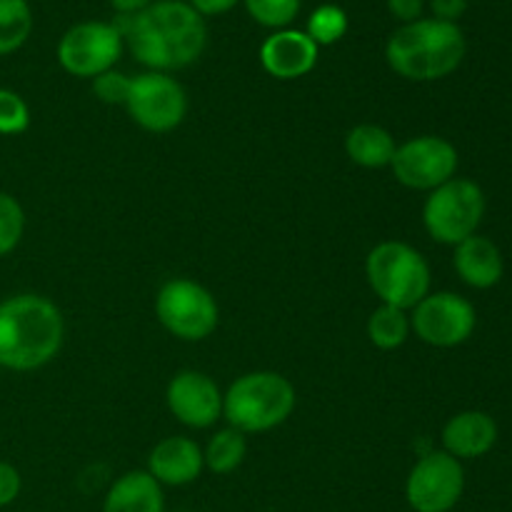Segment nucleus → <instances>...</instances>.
I'll return each mask as SVG.
<instances>
[{"label":"nucleus","instance_id":"f257e3e1","mask_svg":"<svg viewBox=\"0 0 512 512\" xmlns=\"http://www.w3.org/2000/svg\"><path fill=\"white\" fill-rule=\"evenodd\" d=\"M113 25L135 60L155 73L188 68L208 43L203 15L183 0H155L135 15L118 13Z\"/></svg>","mask_w":512,"mask_h":512},{"label":"nucleus","instance_id":"f03ea898","mask_svg":"<svg viewBox=\"0 0 512 512\" xmlns=\"http://www.w3.org/2000/svg\"><path fill=\"white\" fill-rule=\"evenodd\" d=\"M63 313L35 293L10 295L0 303V368L30 373L48 365L63 348Z\"/></svg>","mask_w":512,"mask_h":512},{"label":"nucleus","instance_id":"7ed1b4c3","mask_svg":"<svg viewBox=\"0 0 512 512\" xmlns=\"http://www.w3.org/2000/svg\"><path fill=\"white\" fill-rule=\"evenodd\" d=\"M468 53V40L458 23L420 18L400 25L385 45V60L405 80L430 83L448 78L460 68Z\"/></svg>","mask_w":512,"mask_h":512},{"label":"nucleus","instance_id":"20e7f679","mask_svg":"<svg viewBox=\"0 0 512 512\" xmlns=\"http://www.w3.org/2000/svg\"><path fill=\"white\" fill-rule=\"evenodd\" d=\"M295 388L273 370H258L235 380L223 395V415L240 433H268L293 415Z\"/></svg>","mask_w":512,"mask_h":512},{"label":"nucleus","instance_id":"39448f33","mask_svg":"<svg viewBox=\"0 0 512 512\" xmlns=\"http://www.w3.org/2000/svg\"><path fill=\"white\" fill-rule=\"evenodd\" d=\"M365 275L383 305L413 310L430 293V265L413 245L385 240L365 260Z\"/></svg>","mask_w":512,"mask_h":512},{"label":"nucleus","instance_id":"423d86ee","mask_svg":"<svg viewBox=\"0 0 512 512\" xmlns=\"http://www.w3.org/2000/svg\"><path fill=\"white\" fill-rule=\"evenodd\" d=\"M485 215V193L468 178H453L430 190L423 205V225L435 243L458 245L478 233Z\"/></svg>","mask_w":512,"mask_h":512},{"label":"nucleus","instance_id":"0eeeda50","mask_svg":"<svg viewBox=\"0 0 512 512\" xmlns=\"http://www.w3.org/2000/svg\"><path fill=\"white\" fill-rule=\"evenodd\" d=\"M160 325L185 343L210 338L220 323V308L205 285L190 278H173L155 298Z\"/></svg>","mask_w":512,"mask_h":512},{"label":"nucleus","instance_id":"6e6552de","mask_svg":"<svg viewBox=\"0 0 512 512\" xmlns=\"http://www.w3.org/2000/svg\"><path fill=\"white\" fill-rule=\"evenodd\" d=\"M125 110L148 133H168L178 128L188 115V95L183 85L168 73L148 70L130 80Z\"/></svg>","mask_w":512,"mask_h":512},{"label":"nucleus","instance_id":"1a4fd4ad","mask_svg":"<svg viewBox=\"0 0 512 512\" xmlns=\"http://www.w3.org/2000/svg\"><path fill=\"white\" fill-rule=\"evenodd\" d=\"M123 45V35L113 23L85 20L65 30L58 43V63L75 78H98L105 70H113L123 55Z\"/></svg>","mask_w":512,"mask_h":512},{"label":"nucleus","instance_id":"9d476101","mask_svg":"<svg viewBox=\"0 0 512 512\" xmlns=\"http://www.w3.org/2000/svg\"><path fill=\"white\" fill-rule=\"evenodd\" d=\"M465 490L463 463L445 450L425 453L405 483V498L415 512H450Z\"/></svg>","mask_w":512,"mask_h":512},{"label":"nucleus","instance_id":"9b49d317","mask_svg":"<svg viewBox=\"0 0 512 512\" xmlns=\"http://www.w3.org/2000/svg\"><path fill=\"white\" fill-rule=\"evenodd\" d=\"M395 180L410 190H435L455 178L458 150L438 135H420L395 148L390 160Z\"/></svg>","mask_w":512,"mask_h":512},{"label":"nucleus","instance_id":"f8f14e48","mask_svg":"<svg viewBox=\"0 0 512 512\" xmlns=\"http://www.w3.org/2000/svg\"><path fill=\"white\" fill-rule=\"evenodd\" d=\"M475 323L473 303L458 293H428L410 315V328L433 348H458L473 335Z\"/></svg>","mask_w":512,"mask_h":512},{"label":"nucleus","instance_id":"ddd939ff","mask_svg":"<svg viewBox=\"0 0 512 512\" xmlns=\"http://www.w3.org/2000/svg\"><path fill=\"white\" fill-rule=\"evenodd\" d=\"M165 400L170 413L195 430L210 428L223 415V393L210 375L198 370H183L175 375L165 390Z\"/></svg>","mask_w":512,"mask_h":512},{"label":"nucleus","instance_id":"4468645a","mask_svg":"<svg viewBox=\"0 0 512 512\" xmlns=\"http://www.w3.org/2000/svg\"><path fill=\"white\" fill-rule=\"evenodd\" d=\"M320 48L305 30H275L260 45V63L265 73L278 80H295L308 75L318 63Z\"/></svg>","mask_w":512,"mask_h":512},{"label":"nucleus","instance_id":"2eb2a0df","mask_svg":"<svg viewBox=\"0 0 512 512\" xmlns=\"http://www.w3.org/2000/svg\"><path fill=\"white\" fill-rule=\"evenodd\" d=\"M205 468L203 450L195 440L173 435L165 438L150 450L148 473L158 480L160 485L170 488H183V485L195 483Z\"/></svg>","mask_w":512,"mask_h":512},{"label":"nucleus","instance_id":"dca6fc26","mask_svg":"<svg viewBox=\"0 0 512 512\" xmlns=\"http://www.w3.org/2000/svg\"><path fill=\"white\" fill-rule=\"evenodd\" d=\"M498 440V425L483 410H463L453 415L443 428L445 453L458 460L483 458Z\"/></svg>","mask_w":512,"mask_h":512},{"label":"nucleus","instance_id":"f3484780","mask_svg":"<svg viewBox=\"0 0 512 512\" xmlns=\"http://www.w3.org/2000/svg\"><path fill=\"white\" fill-rule=\"evenodd\" d=\"M455 270H458L460 280L468 283L470 288L488 290L503 280V253L493 240L475 233L455 245Z\"/></svg>","mask_w":512,"mask_h":512},{"label":"nucleus","instance_id":"a211bd4d","mask_svg":"<svg viewBox=\"0 0 512 512\" xmlns=\"http://www.w3.org/2000/svg\"><path fill=\"white\" fill-rule=\"evenodd\" d=\"M103 512H165L163 485L148 470H130L110 485Z\"/></svg>","mask_w":512,"mask_h":512},{"label":"nucleus","instance_id":"6ab92c4d","mask_svg":"<svg viewBox=\"0 0 512 512\" xmlns=\"http://www.w3.org/2000/svg\"><path fill=\"white\" fill-rule=\"evenodd\" d=\"M395 138L383 125H355L345 138V153L360 168H385L395 155Z\"/></svg>","mask_w":512,"mask_h":512},{"label":"nucleus","instance_id":"aec40b11","mask_svg":"<svg viewBox=\"0 0 512 512\" xmlns=\"http://www.w3.org/2000/svg\"><path fill=\"white\" fill-rule=\"evenodd\" d=\"M248 455V440L245 433L235 428H223L210 438L208 448L203 450L205 468L215 475H228L243 465Z\"/></svg>","mask_w":512,"mask_h":512},{"label":"nucleus","instance_id":"412c9836","mask_svg":"<svg viewBox=\"0 0 512 512\" xmlns=\"http://www.w3.org/2000/svg\"><path fill=\"white\" fill-rule=\"evenodd\" d=\"M410 333H413V328H410L408 310L380 305L368 318V338L380 350L400 348L410 338Z\"/></svg>","mask_w":512,"mask_h":512},{"label":"nucleus","instance_id":"4be33fe9","mask_svg":"<svg viewBox=\"0 0 512 512\" xmlns=\"http://www.w3.org/2000/svg\"><path fill=\"white\" fill-rule=\"evenodd\" d=\"M33 33V10L28 0H0V55H10L25 45Z\"/></svg>","mask_w":512,"mask_h":512},{"label":"nucleus","instance_id":"5701e85b","mask_svg":"<svg viewBox=\"0 0 512 512\" xmlns=\"http://www.w3.org/2000/svg\"><path fill=\"white\" fill-rule=\"evenodd\" d=\"M348 25V13H345L340 5L325 3L313 10L305 33H308L310 38H313V43L320 48V45H333L338 43V40H343L345 33H348Z\"/></svg>","mask_w":512,"mask_h":512},{"label":"nucleus","instance_id":"b1692460","mask_svg":"<svg viewBox=\"0 0 512 512\" xmlns=\"http://www.w3.org/2000/svg\"><path fill=\"white\" fill-rule=\"evenodd\" d=\"M250 18L265 28L283 30L298 18L300 0H243Z\"/></svg>","mask_w":512,"mask_h":512},{"label":"nucleus","instance_id":"393cba45","mask_svg":"<svg viewBox=\"0 0 512 512\" xmlns=\"http://www.w3.org/2000/svg\"><path fill=\"white\" fill-rule=\"evenodd\" d=\"M25 233V210L10 193H0V258L13 253Z\"/></svg>","mask_w":512,"mask_h":512},{"label":"nucleus","instance_id":"a878e982","mask_svg":"<svg viewBox=\"0 0 512 512\" xmlns=\"http://www.w3.org/2000/svg\"><path fill=\"white\" fill-rule=\"evenodd\" d=\"M30 125V108L15 90L0 88V135H20Z\"/></svg>","mask_w":512,"mask_h":512},{"label":"nucleus","instance_id":"bb28decb","mask_svg":"<svg viewBox=\"0 0 512 512\" xmlns=\"http://www.w3.org/2000/svg\"><path fill=\"white\" fill-rule=\"evenodd\" d=\"M130 80L118 70H105L98 78H93V95L105 105H125L130 93Z\"/></svg>","mask_w":512,"mask_h":512},{"label":"nucleus","instance_id":"cd10ccee","mask_svg":"<svg viewBox=\"0 0 512 512\" xmlns=\"http://www.w3.org/2000/svg\"><path fill=\"white\" fill-rule=\"evenodd\" d=\"M20 488H23V480H20V473L15 470V465L0 460V508L15 503V498L20 495Z\"/></svg>","mask_w":512,"mask_h":512},{"label":"nucleus","instance_id":"c85d7f7f","mask_svg":"<svg viewBox=\"0 0 512 512\" xmlns=\"http://www.w3.org/2000/svg\"><path fill=\"white\" fill-rule=\"evenodd\" d=\"M388 10L393 18H398L403 25H408L423 18L425 3L423 0H388Z\"/></svg>","mask_w":512,"mask_h":512},{"label":"nucleus","instance_id":"c756f323","mask_svg":"<svg viewBox=\"0 0 512 512\" xmlns=\"http://www.w3.org/2000/svg\"><path fill=\"white\" fill-rule=\"evenodd\" d=\"M430 10H433V18L458 23L468 10V0H430Z\"/></svg>","mask_w":512,"mask_h":512},{"label":"nucleus","instance_id":"7c9ffc66","mask_svg":"<svg viewBox=\"0 0 512 512\" xmlns=\"http://www.w3.org/2000/svg\"><path fill=\"white\" fill-rule=\"evenodd\" d=\"M238 3H240V0H188L190 8H193L195 13L203 15V18H205V15L228 13V10H233Z\"/></svg>","mask_w":512,"mask_h":512},{"label":"nucleus","instance_id":"2f4dec72","mask_svg":"<svg viewBox=\"0 0 512 512\" xmlns=\"http://www.w3.org/2000/svg\"><path fill=\"white\" fill-rule=\"evenodd\" d=\"M110 3H113V8L118 10V13L135 15V13H140V10L148 8V5H153L155 0H110Z\"/></svg>","mask_w":512,"mask_h":512}]
</instances>
